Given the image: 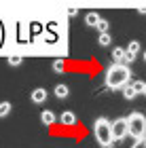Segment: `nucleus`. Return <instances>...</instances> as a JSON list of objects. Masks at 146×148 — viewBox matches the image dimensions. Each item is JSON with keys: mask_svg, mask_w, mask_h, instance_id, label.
<instances>
[{"mask_svg": "<svg viewBox=\"0 0 146 148\" xmlns=\"http://www.w3.org/2000/svg\"><path fill=\"white\" fill-rule=\"evenodd\" d=\"M40 121H42L45 125H53V123H55V114H53L51 110H45L40 114Z\"/></svg>", "mask_w": 146, "mask_h": 148, "instance_id": "nucleus-11", "label": "nucleus"}, {"mask_svg": "<svg viewBox=\"0 0 146 148\" xmlns=\"http://www.w3.org/2000/svg\"><path fill=\"white\" fill-rule=\"evenodd\" d=\"M131 148H146V138H142V140H138V142L131 146Z\"/></svg>", "mask_w": 146, "mask_h": 148, "instance_id": "nucleus-19", "label": "nucleus"}, {"mask_svg": "<svg viewBox=\"0 0 146 148\" xmlns=\"http://www.w3.org/2000/svg\"><path fill=\"white\" fill-rule=\"evenodd\" d=\"M142 95H146V87H144V93H142Z\"/></svg>", "mask_w": 146, "mask_h": 148, "instance_id": "nucleus-20", "label": "nucleus"}, {"mask_svg": "<svg viewBox=\"0 0 146 148\" xmlns=\"http://www.w3.org/2000/svg\"><path fill=\"white\" fill-rule=\"evenodd\" d=\"M64 68H66L64 59H55V62H53V70L55 72H64Z\"/></svg>", "mask_w": 146, "mask_h": 148, "instance_id": "nucleus-15", "label": "nucleus"}, {"mask_svg": "<svg viewBox=\"0 0 146 148\" xmlns=\"http://www.w3.org/2000/svg\"><path fill=\"white\" fill-rule=\"evenodd\" d=\"M125 53H127V55H138V53H140V42H138V40H129V47L127 49H125Z\"/></svg>", "mask_w": 146, "mask_h": 148, "instance_id": "nucleus-7", "label": "nucleus"}, {"mask_svg": "<svg viewBox=\"0 0 146 148\" xmlns=\"http://www.w3.org/2000/svg\"><path fill=\"white\" fill-rule=\"evenodd\" d=\"M11 102H0V119H4V116H9L11 114Z\"/></svg>", "mask_w": 146, "mask_h": 148, "instance_id": "nucleus-12", "label": "nucleus"}, {"mask_svg": "<svg viewBox=\"0 0 146 148\" xmlns=\"http://www.w3.org/2000/svg\"><path fill=\"white\" fill-rule=\"evenodd\" d=\"M127 129H129L131 138L142 140L146 136V116L142 112H131L127 116Z\"/></svg>", "mask_w": 146, "mask_h": 148, "instance_id": "nucleus-3", "label": "nucleus"}, {"mask_svg": "<svg viewBox=\"0 0 146 148\" xmlns=\"http://www.w3.org/2000/svg\"><path fill=\"white\" fill-rule=\"evenodd\" d=\"M21 62H23L21 55H13V57H9V66H21Z\"/></svg>", "mask_w": 146, "mask_h": 148, "instance_id": "nucleus-17", "label": "nucleus"}, {"mask_svg": "<svg viewBox=\"0 0 146 148\" xmlns=\"http://www.w3.org/2000/svg\"><path fill=\"white\" fill-rule=\"evenodd\" d=\"M62 123H64V125H74V123H76V116H74V112H70V110L62 112Z\"/></svg>", "mask_w": 146, "mask_h": 148, "instance_id": "nucleus-8", "label": "nucleus"}, {"mask_svg": "<svg viewBox=\"0 0 146 148\" xmlns=\"http://www.w3.org/2000/svg\"><path fill=\"white\" fill-rule=\"evenodd\" d=\"M144 59H146V51H144Z\"/></svg>", "mask_w": 146, "mask_h": 148, "instance_id": "nucleus-21", "label": "nucleus"}, {"mask_svg": "<svg viewBox=\"0 0 146 148\" xmlns=\"http://www.w3.org/2000/svg\"><path fill=\"white\" fill-rule=\"evenodd\" d=\"M93 133H95V140L104 148H108L112 144V123H110L108 119L99 116L95 123H93Z\"/></svg>", "mask_w": 146, "mask_h": 148, "instance_id": "nucleus-2", "label": "nucleus"}, {"mask_svg": "<svg viewBox=\"0 0 146 148\" xmlns=\"http://www.w3.org/2000/svg\"><path fill=\"white\" fill-rule=\"evenodd\" d=\"M136 95H138V93H136V89H134L131 85L123 89V97H125V99H136Z\"/></svg>", "mask_w": 146, "mask_h": 148, "instance_id": "nucleus-13", "label": "nucleus"}, {"mask_svg": "<svg viewBox=\"0 0 146 148\" xmlns=\"http://www.w3.org/2000/svg\"><path fill=\"white\" fill-rule=\"evenodd\" d=\"M131 80V70L125 64H112L106 70V87L108 89H125L127 83Z\"/></svg>", "mask_w": 146, "mask_h": 148, "instance_id": "nucleus-1", "label": "nucleus"}, {"mask_svg": "<svg viewBox=\"0 0 146 148\" xmlns=\"http://www.w3.org/2000/svg\"><path fill=\"white\" fill-rule=\"evenodd\" d=\"M99 19H102V17H99L97 13H87V17H85V21H87V25H91V28H95V25L99 23Z\"/></svg>", "mask_w": 146, "mask_h": 148, "instance_id": "nucleus-10", "label": "nucleus"}, {"mask_svg": "<svg viewBox=\"0 0 146 148\" xmlns=\"http://www.w3.org/2000/svg\"><path fill=\"white\" fill-rule=\"evenodd\" d=\"M112 59H114V64H123L125 62V49L114 47V51H112Z\"/></svg>", "mask_w": 146, "mask_h": 148, "instance_id": "nucleus-6", "label": "nucleus"}, {"mask_svg": "<svg viewBox=\"0 0 146 148\" xmlns=\"http://www.w3.org/2000/svg\"><path fill=\"white\" fill-rule=\"evenodd\" d=\"M95 28L99 30V34H108V28H110V23L106 21V19H99V23L95 25Z\"/></svg>", "mask_w": 146, "mask_h": 148, "instance_id": "nucleus-14", "label": "nucleus"}, {"mask_svg": "<svg viewBox=\"0 0 146 148\" xmlns=\"http://www.w3.org/2000/svg\"><path fill=\"white\" fill-rule=\"evenodd\" d=\"M129 133V129H127V119H117L114 123H112V140L114 142H121V140L125 138Z\"/></svg>", "mask_w": 146, "mask_h": 148, "instance_id": "nucleus-4", "label": "nucleus"}, {"mask_svg": "<svg viewBox=\"0 0 146 148\" xmlns=\"http://www.w3.org/2000/svg\"><path fill=\"white\" fill-rule=\"evenodd\" d=\"M55 97H59V99H64V97H68V93H70V89L66 85H55Z\"/></svg>", "mask_w": 146, "mask_h": 148, "instance_id": "nucleus-9", "label": "nucleus"}, {"mask_svg": "<svg viewBox=\"0 0 146 148\" xmlns=\"http://www.w3.org/2000/svg\"><path fill=\"white\" fill-rule=\"evenodd\" d=\"M32 102L34 104H45L47 102V97H49V93H47V89H42V87H36L34 91H32Z\"/></svg>", "mask_w": 146, "mask_h": 148, "instance_id": "nucleus-5", "label": "nucleus"}, {"mask_svg": "<svg viewBox=\"0 0 146 148\" xmlns=\"http://www.w3.org/2000/svg\"><path fill=\"white\" fill-rule=\"evenodd\" d=\"M131 87L136 89V93H144V87H146V83H144V80H136V83L131 85Z\"/></svg>", "mask_w": 146, "mask_h": 148, "instance_id": "nucleus-18", "label": "nucleus"}, {"mask_svg": "<svg viewBox=\"0 0 146 148\" xmlns=\"http://www.w3.org/2000/svg\"><path fill=\"white\" fill-rule=\"evenodd\" d=\"M110 42H112L110 34H99V45H102V47H108Z\"/></svg>", "mask_w": 146, "mask_h": 148, "instance_id": "nucleus-16", "label": "nucleus"}]
</instances>
